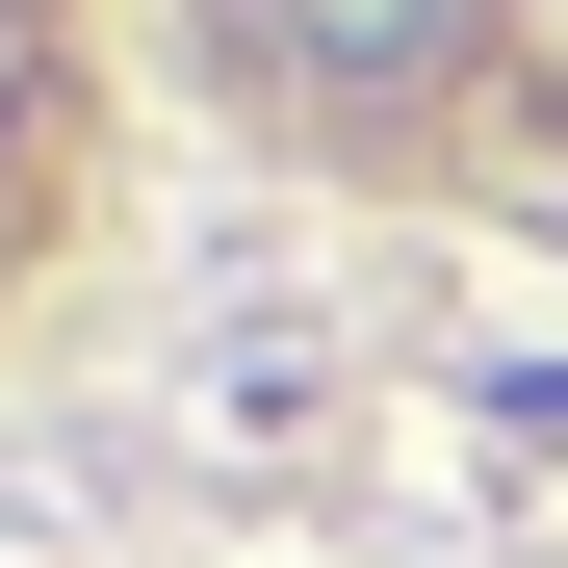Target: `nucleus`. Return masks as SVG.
I'll return each mask as SVG.
<instances>
[{"instance_id": "1", "label": "nucleus", "mask_w": 568, "mask_h": 568, "mask_svg": "<svg viewBox=\"0 0 568 568\" xmlns=\"http://www.w3.org/2000/svg\"><path fill=\"white\" fill-rule=\"evenodd\" d=\"M465 0H258V78H439Z\"/></svg>"}, {"instance_id": "2", "label": "nucleus", "mask_w": 568, "mask_h": 568, "mask_svg": "<svg viewBox=\"0 0 568 568\" xmlns=\"http://www.w3.org/2000/svg\"><path fill=\"white\" fill-rule=\"evenodd\" d=\"M491 414H517V439H568V388H491Z\"/></svg>"}]
</instances>
